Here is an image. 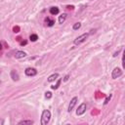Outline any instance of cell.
Segmentation results:
<instances>
[{
    "label": "cell",
    "mask_w": 125,
    "mask_h": 125,
    "mask_svg": "<svg viewBox=\"0 0 125 125\" xmlns=\"http://www.w3.org/2000/svg\"><path fill=\"white\" fill-rule=\"evenodd\" d=\"M111 97H112V95L110 94L109 96H107L106 98H105V100H104V104H108V102L110 101V99H111Z\"/></svg>",
    "instance_id": "e0dca14e"
},
{
    "label": "cell",
    "mask_w": 125,
    "mask_h": 125,
    "mask_svg": "<svg viewBox=\"0 0 125 125\" xmlns=\"http://www.w3.org/2000/svg\"><path fill=\"white\" fill-rule=\"evenodd\" d=\"M91 1H92V0H91Z\"/></svg>",
    "instance_id": "4316f807"
},
{
    "label": "cell",
    "mask_w": 125,
    "mask_h": 125,
    "mask_svg": "<svg viewBox=\"0 0 125 125\" xmlns=\"http://www.w3.org/2000/svg\"><path fill=\"white\" fill-rule=\"evenodd\" d=\"M86 107H87V105H86V104L85 103H82L78 107H77V109H76V115H82V114H84L85 112H86Z\"/></svg>",
    "instance_id": "277c9868"
},
{
    "label": "cell",
    "mask_w": 125,
    "mask_h": 125,
    "mask_svg": "<svg viewBox=\"0 0 125 125\" xmlns=\"http://www.w3.org/2000/svg\"><path fill=\"white\" fill-rule=\"evenodd\" d=\"M61 83H62V79L61 78H58V80H57V83L54 85V86H52L51 88L53 89V90H57L59 87H60V85H61Z\"/></svg>",
    "instance_id": "4fadbf2b"
},
{
    "label": "cell",
    "mask_w": 125,
    "mask_h": 125,
    "mask_svg": "<svg viewBox=\"0 0 125 125\" xmlns=\"http://www.w3.org/2000/svg\"><path fill=\"white\" fill-rule=\"evenodd\" d=\"M37 39H38V35H37V34H35V33L30 34V36H29V40H30L31 42H35V41H37Z\"/></svg>",
    "instance_id": "5bb4252c"
},
{
    "label": "cell",
    "mask_w": 125,
    "mask_h": 125,
    "mask_svg": "<svg viewBox=\"0 0 125 125\" xmlns=\"http://www.w3.org/2000/svg\"><path fill=\"white\" fill-rule=\"evenodd\" d=\"M77 101H78V98H77V97H73V98L70 100L69 104H68V107H67V111H68V112H71V111H72V109L74 108V106H75L76 104H77Z\"/></svg>",
    "instance_id": "5b68a950"
},
{
    "label": "cell",
    "mask_w": 125,
    "mask_h": 125,
    "mask_svg": "<svg viewBox=\"0 0 125 125\" xmlns=\"http://www.w3.org/2000/svg\"><path fill=\"white\" fill-rule=\"evenodd\" d=\"M4 123V120L3 119H0V124H3Z\"/></svg>",
    "instance_id": "cb8c5ba5"
},
{
    "label": "cell",
    "mask_w": 125,
    "mask_h": 125,
    "mask_svg": "<svg viewBox=\"0 0 125 125\" xmlns=\"http://www.w3.org/2000/svg\"><path fill=\"white\" fill-rule=\"evenodd\" d=\"M33 120H21L19 122V125H21V124H33Z\"/></svg>",
    "instance_id": "9a60e30c"
},
{
    "label": "cell",
    "mask_w": 125,
    "mask_h": 125,
    "mask_svg": "<svg viewBox=\"0 0 125 125\" xmlns=\"http://www.w3.org/2000/svg\"><path fill=\"white\" fill-rule=\"evenodd\" d=\"M80 27H81V22H75V23L73 24V26H72L73 30H78Z\"/></svg>",
    "instance_id": "2e32d148"
},
{
    "label": "cell",
    "mask_w": 125,
    "mask_h": 125,
    "mask_svg": "<svg viewBox=\"0 0 125 125\" xmlns=\"http://www.w3.org/2000/svg\"><path fill=\"white\" fill-rule=\"evenodd\" d=\"M24 73L26 76H35L37 74V70L34 67H27V68H25Z\"/></svg>",
    "instance_id": "8992f818"
},
{
    "label": "cell",
    "mask_w": 125,
    "mask_h": 125,
    "mask_svg": "<svg viewBox=\"0 0 125 125\" xmlns=\"http://www.w3.org/2000/svg\"><path fill=\"white\" fill-rule=\"evenodd\" d=\"M120 51H121V49H120V50H118V51H116V52H114V54H113L112 56H113L114 58H115V57H117V56H118V54L120 53Z\"/></svg>",
    "instance_id": "d6986e66"
},
{
    "label": "cell",
    "mask_w": 125,
    "mask_h": 125,
    "mask_svg": "<svg viewBox=\"0 0 125 125\" xmlns=\"http://www.w3.org/2000/svg\"><path fill=\"white\" fill-rule=\"evenodd\" d=\"M0 84H1V81H0Z\"/></svg>",
    "instance_id": "484cf974"
},
{
    "label": "cell",
    "mask_w": 125,
    "mask_h": 125,
    "mask_svg": "<svg viewBox=\"0 0 125 125\" xmlns=\"http://www.w3.org/2000/svg\"><path fill=\"white\" fill-rule=\"evenodd\" d=\"M66 8H67L68 10H74V6H73V5H71V6H70V5H67Z\"/></svg>",
    "instance_id": "ffe728a7"
},
{
    "label": "cell",
    "mask_w": 125,
    "mask_h": 125,
    "mask_svg": "<svg viewBox=\"0 0 125 125\" xmlns=\"http://www.w3.org/2000/svg\"><path fill=\"white\" fill-rule=\"evenodd\" d=\"M59 13H60V10H59L58 7H51V8H50V14H51V15L56 16V15H58Z\"/></svg>",
    "instance_id": "30bf717a"
},
{
    "label": "cell",
    "mask_w": 125,
    "mask_h": 125,
    "mask_svg": "<svg viewBox=\"0 0 125 125\" xmlns=\"http://www.w3.org/2000/svg\"><path fill=\"white\" fill-rule=\"evenodd\" d=\"M45 21L47 22V25L48 26H53L54 25V23H55V20H53V19H50L49 17H47L46 19H45Z\"/></svg>",
    "instance_id": "7c38bea8"
},
{
    "label": "cell",
    "mask_w": 125,
    "mask_h": 125,
    "mask_svg": "<svg viewBox=\"0 0 125 125\" xmlns=\"http://www.w3.org/2000/svg\"><path fill=\"white\" fill-rule=\"evenodd\" d=\"M14 32H19V27H14Z\"/></svg>",
    "instance_id": "7402d4cb"
},
{
    "label": "cell",
    "mask_w": 125,
    "mask_h": 125,
    "mask_svg": "<svg viewBox=\"0 0 125 125\" xmlns=\"http://www.w3.org/2000/svg\"><path fill=\"white\" fill-rule=\"evenodd\" d=\"M51 119V111L49 109H45L42 111V114H41V125H47L49 123Z\"/></svg>",
    "instance_id": "6da1fadb"
},
{
    "label": "cell",
    "mask_w": 125,
    "mask_h": 125,
    "mask_svg": "<svg viewBox=\"0 0 125 125\" xmlns=\"http://www.w3.org/2000/svg\"><path fill=\"white\" fill-rule=\"evenodd\" d=\"M88 36H89V33H83V34L79 35L77 38H75L74 41H73V43L75 45H79V44L83 43L84 41H86V39L88 38Z\"/></svg>",
    "instance_id": "7a4b0ae2"
},
{
    "label": "cell",
    "mask_w": 125,
    "mask_h": 125,
    "mask_svg": "<svg viewBox=\"0 0 125 125\" xmlns=\"http://www.w3.org/2000/svg\"><path fill=\"white\" fill-rule=\"evenodd\" d=\"M10 75H11V78H12V80H13V81H18V80L20 79L19 73H18L16 70H11Z\"/></svg>",
    "instance_id": "ba28073f"
},
{
    "label": "cell",
    "mask_w": 125,
    "mask_h": 125,
    "mask_svg": "<svg viewBox=\"0 0 125 125\" xmlns=\"http://www.w3.org/2000/svg\"><path fill=\"white\" fill-rule=\"evenodd\" d=\"M122 75V70H121V68H119V67H115L113 70H112V72H111V78L112 79H117L118 77H120Z\"/></svg>",
    "instance_id": "3957f363"
},
{
    "label": "cell",
    "mask_w": 125,
    "mask_h": 125,
    "mask_svg": "<svg viewBox=\"0 0 125 125\" xmlns=\"http://www.w3.org/2000/svg\"><path fill=\"white\" fill-rule=\"evenodd\" d=\"M26 43H27L26 41H22V42H21V46H23V45H25Z\"/></svg>",
    "instance_id": "603a6c76"
},
{
    "label": "cell",
    "mask_w": 125,
    "mask_h": 125,
    "mask_svg": "<svg viewBox=\"0 0 125 125\" xmlns=\"http://www.w3.org/2000/svg\"><path fill=\"white\" fill-rule=\"evenodd\" d=\"M68 78H69V75H68V74H66V75L63 77V81H64V82H66V81L68 80Z\"/></svg>",
    "instance_id": "44dd1931"
},
{
    "label": "cell",
    "mask_w": 125,
    "mask_h": 125,
    "mask_svg": "<svg viewBox=\"0 0 125 125\" xmlns=\"http://www.w3.org/2000/svg\"><path fill=\"white\" fill-rule=\"evenodd\" d=\"M2 50V43H0V51Z\"/></svg>",
    "instance_id": "d4e9b609"
},
{
    "label": "cell",
    "mask_w": 125,
    "mask_h": 125,
    "mask_svg": "<svg viewBox=\"0 0 125 125\" xmlns=\"http://www.w3.org/2000/svg\"><path fill=\"white\" fill-rule=\"evenodd\" d=\"M45 98H46V99H51V98H52V93H51L50 91L46 92V93H45Z\"/></svg>",
    "instance_id": "ac0fdd59"
},
{
    "label": "cell",
    "mask_w": 125,
    "mask_h": 125,
    "mask_svg": "<svg viewBox=\"0 0 125 125\" xmlns=\"http://www.w3.org/2000/svg\"><path fill=\"white\" fill-rule=\"evenodd\" d=\"M14 56H15L16 59H21V58H24L26 56V53L23 52V51H16Z\"/></svg>",
    "instance_id": "52a82bcc"
},
{
    "label": "cell",
    "mask_w": 125,
    "mask_h": 125,
    "mask_svg": "<svg viewBox=\"0 0 125 125\" xmlns=\"http://www.w3.org/2000/svg\"><path fill=\"white\" fill-rule=\"evenodd\" d=\"M58 78H59V73H53V74H51V75L48 77L47 81H48V82H53V81L57 80Z\"/></svg>",
    "instance_id": "9c48e42d"
},
{
    "label": "cell",
    "mask_w": 125,
    "mask_h": 125,
    "mask_svg": "<svg viewBox=\"0 0 125 125\" xmlns=\"http://www.w3.org/2000/svg\"><path fill=\"white\" fill-rule=\"evenodd\" d=\"M65 20H66V14H62L60 17H59V23L60 24H62L64 21H65Z\"/></svg>",
    "instance_id": "8fae6325"
}]
</instances>
